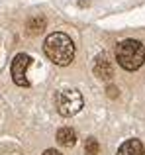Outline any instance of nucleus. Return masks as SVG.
Listing matches in <instances>:
<instances>
[{
	"label": "nucleus",
	"instance_id": "7ed1b4c3",
	"mask_svg": "<svg viewBox=\"0 0 145 155\" xmlns=\"http://www.w3.org/2000/svg\"><path fill=\"white\" fill-rule=\"evenodd\" d=\"M55 106H57V112L65 118H71L75 114H79L84 106V98L79 91L71 88V91H61L55 96Z\"/></svg>",
	"mask_w": 145,
	"mask_h": 155
},
{
	"label": "nucleus",
	"instance_id": "0eeeda50",
	"mask_svg": "<svg viewBox=\"0 0 145 155\" xmlns=\"http://www.w3.org/2000/svg\"><path fill=\"white\" fill-rule=\"evenodd\" d=\"M55 137H57V141L63 147H72V145L76 143V132L72 128H67V126L65 128H59Z\"/></svg>",
	"mask_w": 145,
	"mask_h": 155
},
{
	"label": "nucleus",
	"instance_id": "423d86ee",
	"mask_svg": "<svg viewBox=\"0 0 145 155\" xmlns=\"http://www.w3.org/2000/svg\"><path fill=\"white\" fill-rule=\"evenodd\" d=\"M118 155H145V147L139 140L131 137V140L124 141L118 149Z\"/></svg>",
	"mask_w": 145,
	"mask_h": 155
},
{
	"label": "nucleus",
	"instance_id": "f257e3e1",
	"mask_svg": "<svg viewBox=\"0 0 145 155\" xmlns=\"http://www.w3.org/2000/svg\"><path fill=\"white\" fill-rule=\"evenodd\" d=\"M43 51L59 67H67L75 59V41L63 31H55V34L47 35L45 43H43Z\"/></svg>",
	"mask_w": 145,
	"mask_h": 155
},
{
	"label": "nucleus",
	"instance_id": "20e7f679",
	"mask_svg": "<svg viewBox=\"0 0 145 155\" xmlns=\"http://www.w3.org/2000/svg\"><path fill=\"white\" fill-rule=\"evenodd\" d=\"M31 65V57L27 53H18L12 59L10 71H12V81L18 87H30V79H27V69Z\"/></svg>",
	"mask_w": 145,
	"mask_h": 155
},
{
	"label": "nucleus",
	"instance_id": "1a4fd4ad",
	"mask_svg": "<svg viewBox=\"0 0 145 155\" xmlns=\"http://www.w3.org/2000/svg\"><path fill=\"white\" fill-rule=\"evenodd\" d=\"M100 151V143L96 137H86L84 141V155H98Z\"/></svg>",
	"mask_w": 145,
	"mask_h": 155
},
{
	"label": "nucleus",
	"instance_id": "6e6552de",
	"mask_svg": "<svg viewBox=\"0 0 145 155\" xmlns=\"http://www.w3.org/2000/svg\"><path fill=\"white\" fill-rule=\"evenodd\" d=\"M47 28V18L43 14H37V16H31L30 20L26 22V30L30 31V34H34V35H37V34H41L43 30Z\"/></svg>",
	"mask_w": 145,
	"mask_h": 155
},
{
	"label": "nucleus",
	"instance_id": "39448f33",
	"mask_svg": "<svg viewBox=\"0 0 145 155\" xmlns=\"http://www.w3.org/2000/svg\"><path fill=\"white\" fill-rule=\"evenodd\" d=\"M92 71H94V75L98 77L100 81H112V77H114V69H112V63L108 61L106 55H98L96 57Z\"/></svg>",
	"mask_w": 145,
	"mask_h": 155
},
{
	"label": "nucleus",
	"instance_id": "f03ea898",
	"mask_svg": "<svg viewBox=\"0 0 145 155\" xmlns=\"http://www.w3.org/2000/svg\"><path fill=\"white\" fill-rule=\"evenodd\" d=\"M116 61L126 71H137L145 63V45L137 39H124L116 45Z\"/></svg>",
	"mask_w": 145,
	"mask_h": 155
},
{
	"label": "nucleus",
	"instance_id": "9d476101",
	"mask_svg": "<svg viewBox=\"0 0 145 155\" xmlns=\"http://www.w3.org/2000/svg\"><path fill=\"white\" fill-rule=\"evenodd\" d=\"M106 94L110 96V98H118V96H120V88H118V87H114V84H108Z\"/></svg>",
	"mask_w": 145,
	"mask_h": 155
},
{
	"label": "nucleus",
	"instance_id": "f8f14e48",
	"mask_svg": "<svg viewBox=\"0 0 145 155\" xmlns=\"http://www.w3.org/2000/svg\"><path fill=\"white\" fill-rule=\"evenodd\" d=\"M90 6V0H79V8H88Z\"/></svg>",
	"mask_w": 145,
	"mask_h": 155
},
{
	"label": "nucleus",
	"instance_id": "9b49d317",
	"mask_svg": "<svg viewBox=\"0 0 145 155\" xmlns=\"http://www.w3.org/2000/svg\"><path fill=\"white\" fill-rule=\"evenodd\" d=\"M43 155H63V153L57 151V149H45V151H43Z\"/></svg>",
	"mask_w": 145,
	"mask_h": 155
}]
</instances>
